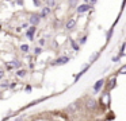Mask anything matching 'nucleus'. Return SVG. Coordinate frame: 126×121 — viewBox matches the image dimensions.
<instances>
[{
	"label": "nucleus",
	"instance_id": "nucleus-1",
	"mask_svg": "<svg viewBox=\"0 0 126 121\" xmlns=\"http://www.w3.org/2000/svg\"><path fill=\"white\" fill-rule=\"evenodd\" d=\"M66 62H69L68 56H60V58H57L56 61H53L52 65H65Z\"/></svg>",
	"mask_w": 126,
	"mask_h": 121
},
{
	"label": "nucleus",
	"instance_id": "nucleus-2",
	"mask_svg": "<svg viewBox=\"0 0 126 121\" xmlns=\"http://www.w3.org/2000/svg\"><path fill=\"white\" fill-rule=\"evenodd\" d=\"M39 20H41V16L37 15V13H34V15L30 16V24L31 26H38Z\"/></svg>",
	"mask_w": 126,
	"mask_h": 121
},
{
	"label": "nucleus",
	"instance_id": "nucleus-3",
	"mask_svg": "<svg viewBox=\"0 0 126 121\" xmlns=\"http://www.w3.org/2000/svg\"><path fill=\"white\" fill-rule=\"evenodd\" d=\"M90 8H91L90 4H81V5L77 7V12H79V13H84V12H87V11H90Z\"/></svg>",
	"mask_w": 126,
	"mask_h": 121
},
{
	"label": "nucleus",
	"instance_id": "nucleus-4",
	"mask_svg": "<svg viewBox=\"0 0 126 121\" xmlns=\"http://www.w3.org/2000/svg\"><path fill=\"white\" fill-rule=\"evenodd\" d=\"M85 105H87V108L88 109H91V110H94L96 108V101L94 98H90V99H87V102H85Z\"/></svg>",
	"mask_w": 126,
	"mask_h": 121
},
{
	"label": "nucleus",
	"instance_id": "nucleus-5",
	"mask_svg": "<svg viewBox=\"0 0 126 121\" xmlns=\"http://www.w3.org/2000/svg\"><path fill=\"white\" fill-rule=\"evenodd\" d=\"M103 85H104V79H99L98 82L95 83V86H94V91H95V93H98V91L102 89V86H103Z\"/></svg>",
	"mask_w": 126,
	"mask_h": 121
},
{
	"label": "nucleus",
	"instance_id": "nucleus-6",
	"mask_svg": "<svg viewBox=\"0 0 126 121\" xmlns=\"http://www.w3.org/2000/svg\"><path fill=\"white\" fill-rule=\"evenodd\" d=\"M77 108H79V102H73V104H71L68 106V112L75 113V112H77Z\"/></svg>",
	"mask_w": 126,
	"mask_h": 121
},
{
	"label": "nucleus",
	"instance_id": "nucleus-7",
	"mask_svg": "<svg viewBox=\"0 0 126 121\" xmlns=\"http://www.w3.org/2000/svg\"><path fill=\"white\" fill-rule=\"evenodd\" d=\"M75 26H76V20H73V19H71V20L66 22V30H73Z\"/></svg>",
	"mask_w": 126,
	"mask_h": 121
},
{
	"label": "nucleus",
	"instance_id": "nucleus-8",
	"mask_svg": "<svg viewBox=\"0 0 126 121\" xmlns=\"http://www.w3.org/2000/svg\"><path fill=\"white\" fill-rule=\"evenodd\" d=\"M35 27H37V26H31V28L27 32H26V35H27V38H29V39H34V36H33V35H34V31H35Z\"/></svg>",
	"mask_w": 126,
	"mask_h": 121
},
{
	"label": "nucleus",
	"instance_id": "nucleus-9",
	"mask_svg": "<svg viewBox=\"0 0 126 121\" xmlns=\"http://www.w3.org/2000/svg\"><path fill=\"white\" fill-rule=\"evenodd\" d=\"M49 13H50V8L45 7V8H42V11H41V13H39V16H41V18H46Z\"/></svg>",
	"mask_w": 126,
	"mask_h": 121
},
{
	"label": "nucleus",
	"instance_id": "nucleus-10",
	"mask_svg": "<svg viewBox=\"0 0 126 121\" xmlns=\"http://www.w3.org/2000/svg\"><path fill=\"white\" fill-rule=\"evenodd\" d=\"M46 4L49 5V7H54V5H56V0H46Z\"/></svg>",
	"mask_w": 126,
	"mask_h": 121
},
{
	"label": "nucleus",
	"instance_id": "nucleus-11",
	"mask_svg": "<svg viewBox=\"0 0 126 121\" xmlns=\"http://www.w3.org/2000/svg\"><path fill=\"white\" fill-rule=\"evenodd\" d=\"M71 43H72V47H73V50H76V51H77V50L80 48V47H79V44H77V43L75 42V40H71Z\"/></svg>",
	"mask_w": 126,
	"mask_h": 121
},
{
	"label": "nucleus",
	"instance_id": "nucleus-12",
	"mask_svg": "<svg viewBox=\"0 0 126 121\" xmlns=\"http://www.w3.org/2000/svg\"><path fill=\"white\" fill-rule=\"evenodd\" d=\"M20 50L25 51V53H27V51H29V44H22V46H20Z\"/></svg>",
	"mask_w": 126,
	"mask_h": 121
},
{
	"label": "nucleus",
	"instance_id": "nucleus-13",
	"mask_svg": "<svg viewBox=\"0 0 126 121\" xmlns=\"http://www.w3.org/2000/svg\"><path fill=\"white\" fill-rule=\"evenodd\" d=\"M98 56H99V53H95V54H94L92 56H91V61H90V62H95V61H96V58H98Z\"/></svg>",
	"mask_w": 126,
	"mask_h": 121
},
{
	"label": "nucleus",
	"instance_id": "nucleus-14",
	"mask_svg": "<svg viewBox=\"0 0 126 121\" xmlns=\"http://www.w3.org/2000/svg\"><path fill=\"white\" fill-rule=\"evenodd\" d=\"M18 75H19V77H25V75H26V70H18Z\"/></svg>",
	"mask_w": 126,
	"mask_h": 121
},
{
	"label": "nucleus",
	"instance_id": "nucleus-15",
	"mask_svg": "<svg viewBox=\"0 0 126 121\" xmlns=\"http://www.w3.org/2000/svg\"><path fill=\"white\" fill-rule=\"evenodd\" d=\"M76 1L77 0H69V5H71V7H75V5H76Z\"/></svg>",
	"mask_w": 126,
	"mask_h": 121
},
{
	"label": "nucleus",
	"instance_id": "nucleus-16",
	"mask_svg": "<svg viewBox=\"0 0 126 121\" xmlns=\"http://www.w3.org/2000/svg\"><path fill=\"white\" fill-rule=\"evenodd\" d=\"M34 1V5H35V7H39V5H41V1H39V0H33Z\"/></svg>",
	"mask_w": 126,
	"mask_h": 121
},
{
	"label": "nucleus",
	"instance_id": "nucleus-17",
	"mask_svg": "<svg viewBox=\"0 0 126 121\" xmlns=\"http://www.w3.org/2000/svg\"><path fill=\"white\" fill-rule=\"evenodd\" d=\"M111 35H112V28H111V30H110V31H109V32H107V40H109V39H110V38H111Z\"/></svg>",
	"mask_w": 126,
	"mask_h": 121
},
{
	"label": "nucleus",
	"instance_id": "nucleus-18",
	"mask_svg": "<svg viewBox=\"0 0 126 121\" xmlns=\"http://www.w3.org/2000/svg\"><path fill=\"white\" fill-rule=\"evenodd\" d=\"M114 85H115V78H112V81L110 82V88H112Z\"/></svg>",
	"mask_w": 126,
	"mask_h": 121
},
{
	"label": "nucleus",
	"instance_id": "nucleus-19",
	"mask_svg": "<svg viewBox=\"0 0 126 121\" xmlns=\"http://www.w3.org/2000/svg\"><path fill=\"white\" fill-rule=\"evenodd\" d=\"M41 51H42L41 48H35V51H34V53H35L37 55H38V54H41Z\"/></svg>",
	"mask_w": 126,
	"mask_h": 121
},
{
	"label": "nucleus",
	"instance_id": "nucleus-20",
	"mask_svg": "<svg viewBox=\"0 0 126 121\" xmlns=\"http://www.w3.org/2000/svg\"><path fill=\"white\" fill-rule=\"evenodd\" d=\"M39 44L44 46V44H45V39H41V40H39Z\"/></svg>",
	"mask_w": 126,
	"mask_h": 121
},
{
	"label": "nucleus",
	"instance_id": "nucleus-21",
	"mask_svg": "<svg viewBox=\"0 0 126 121\" xmlns=\"http://www.w3.org/2000/svg\"><path fill=\"white\" fill-rule=\"evenodd\" d=\"M16 3H18L19 5H23V0H16Z\"/></svg>",
	"mask_w": 126,
	"mask_h": 121
},
{
	"label": "nucleus",
	"instance_id": "nucleus-22",
	"mask_svg": "<svg viewBox=\"0 0 126 121\" xmlns=\"http://www.w3.org/2000/svg\"><path fill=\"white\" fill-rule=\"evenodd\" d=\"M26 91H31V86H26Z\"/></svg>",
	"mask_w": 126,
	"mask_h": 121
},
{
	"label": "nucleus",
	"instance_id": "nucleus-23",
	"mask_svg": "<svg viewBox=\"0 0 126 121\" xmlns=\"http://www.w3.org/2000/svg\"><path fill=\"white\" fill-rule=\"evenodd\" d=\"M3 77H4V73H3V71H0V79H1Z\"/></svg>",
	"mask_w": 126,
	"mask_h": 121
},
{
	"label": "nucleus",
	"instance_id": "nucleus-24",
	"mask_svg": "<svg viewBox=\"0 0 126 121\" xmlns=\"http://www.w3.org/2000/svg\"><path fill=\"white\" fill-rule=\"evenodd\" d=\"M96 3V0H91V4H95Z\"/></svg>",
	"mask_w": 126,
	"mask_h": 121
}]
</instances>
